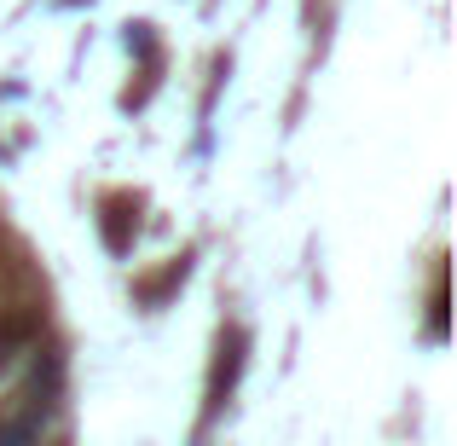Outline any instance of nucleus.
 <instances>
[{"mask_svg": "<svg viewBox=\"0 0 457 446\" xmlns=\"http://www.w3.org/2000/svg\"><path fill=\"white\" fill-rule=\"evenodd\" d=\"M46 394H53V383H35L29 394H23L12 412H0V446H29L35 435H41V424H46Z\"/></svg>", "mask_w": 457, "mask_h": 446, "instance_id": "f257e3e1", "label": "nucleus"}, {"mask_svg": "<svg viewBox=\"0 0 457 446\" xmlns=\"http://www.w3.org/2000/svg\"><path fill=\"white\" fill-rule=\"evenodd\" d=\"M99 232H104V244H111L116 256L134 244V232H139V198L134 191H104L99 198Z\"/></svg>", "mask_w": 457, "mask_h": 446, "instance_id": "f03ea898", "label": "nucleus"}, {"mask_svg": "<svg viewBox=\"0 0 457 446\" xmlns=\"http://www.w3.org/2000/svg\"><path fill=\"white\" fill-rule=\"evenodd\" d=\"M244 348H249L244 331H226V336H220V354H214V371H209V417L220 412L226 394H232L237 371H244Z\"/></svg>", "mask_w": 457, "mask_h": 446, "instance_id": "7ed1b4c3", "label": "nucleus"}, {"mask_svg": "<svg viewBox=\"0 0 457 446\" xmlns=\"http://www.w3.org/2000/svg\"><path fill=\"white\" fill-rule=\"evenodd\" d=\"M179 279H186V261H168V267L156 273V279H145V284H139V301H151V307H156V301H162L168 290H174Z\"/></svg>", "mask_w": 457, "mask_h": 446, "instance_id": "20e7f679", "label": "nucleus"}]
</instances>
